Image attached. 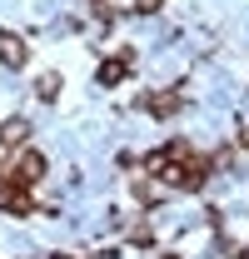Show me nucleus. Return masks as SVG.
I'll list each match as a JSON object with an SVG mask.
<instances>
[{"mask_svg": "<svg viewBox=\"0 0 249 259\" xmlns=\"http://www.w3.org/2000/svg\"><path fill=\"white\" fill-rule=\"evenodd\" d=\"M25 135H30L25 120H0V145H25Z\"/></svg>", "mask_w": 249, "mask_h": 259, "instance_id": "obj_5", "label": "nucleus"}, {"mask_svg": "<svg viewBox=\"0 0 249 259\" xmlns=\"http://www.w3.org/2000/svg\"><path fill=\"white\" fill-rule=\"evenodd\" d=\"M25 55H30V50H25V40H20V35L0 30V65H10V70H20V65H25Z\"/></svg>", "mask_w": 249, "mask_h": 259, "instance_id": "obj_2", "label": "nucleus"}, {"mask_svg": "<svg viewBox=\"0 0 249 259\" xmlns=\"http://www.w3.org/2000/svg\"><path fill=\"white\" fill-rule=\"evenodd\" d=\"M130 65H135V55H130V50H120L115 60H105V65H100V85H120L124 75H130Z\"/></svg>", "mask_w": 249, "mask_h": 259, "instance_id": "obj_3", "label": "nucleus"}, {"mask_svg": "<svg viewBox=\"0 0 249 259\" xmlns=\"http://www.w3.org/2000/svg\"><path fill=\"white\" fill-rule=\"evenodd\" d=\"M145 110H150L155 120H170V115L180 110V95H175V90H155V95H145Z\"/></svg>", "mask_w": 249, "mask_h": 259, "instance_id": "obj_4", "label": "nucleus"}, {"mask_svg": "<svg viewBox=\"0 0 249 259\" xmlns=\"http://www.w3.org/2000/svg\"><path fill=\"white\" fill-rule=\"evenodd\" d=\"M35 95H40V100H55V95H60V75H40V80H35Z\"/></svg>", "mask_w": 249, "mask_h": 259, "instance_id": "obj_6", "label": "nucleus"}, {"mask_svg": "<svg viewBox=\"0 0 249 259\" xmlns=\"http://www.w3.org/2000/svg\"><path fill=\"white\" fill-rule=\"evenodd\" d=\"M164 259H180V254H164Z\"/></svg>", "mask_w": 249, "mask_h": 259, "instance_id": "obj_8", "label": "nucleus"}, {"mask_svg": "<svg viewBox=\"0 0 249 259\" xmlns=\"http://www.w3.org/2000/svg\"><path fill=\"white\" fill-rule=\"evenodd\" d=\"M135 10H140V15H155V10H159V0H135Z\"/></svg>", "mask_w": 249, "mask_h": 259, "instance_id": "obj_7", "label": "nucleus"}, {"mask_svg": "<svg viewBox=\"0 0 249 259\" xmlns=\"http://www.w3.org/2000/svg\"><path fill=\"white\" fill-rule=\"evenodd\" d=\"M40 175H45V155H35V150H25L20 160L10 164V180H15V185H35Z\"/></svg>", "mask_w": 249, "mask_h": 259, "instance_id": "obj_1", "label": "nucleus"}]
</instances>
